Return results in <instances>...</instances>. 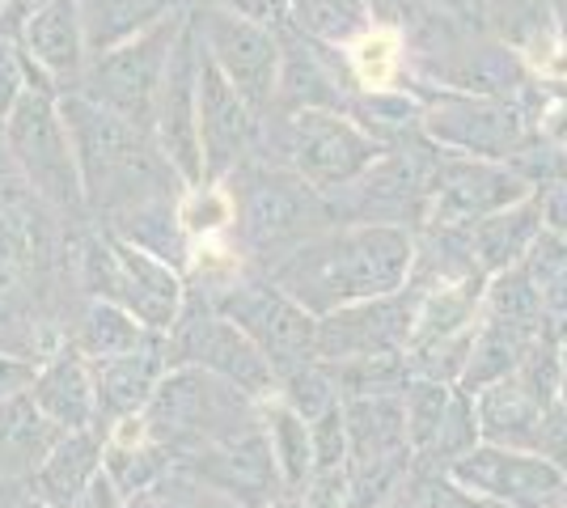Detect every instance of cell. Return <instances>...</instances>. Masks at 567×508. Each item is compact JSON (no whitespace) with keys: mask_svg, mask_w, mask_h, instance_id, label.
I'll return each mask as SVG.
<instances>
[{"mask_svg":"<svg viewBox=\"0 0 567 508\" xmlns=\"http://www.w3.org/2000/svg\"><path fill=\"white\" fill-rule=\"evenodd\" d=\"M543 73H550V76H567V48H564V55H555V60H546V64H543Z\"/></svg>","mask_w":567,"mask_h":508,"instance_id":"3","label":"cell"},{"mask_svg":"<svg viewBox=\"0 0 567 508\" xmlns=\"http://www.w3.org/2000/svg\"><path fill=\"white\" fill-rule=\"evenodd\" d=\"M132 440H141V424L136 419H127V428L118 433V445H132Z\"/></svg>","mask_w":567,"mask_h":508,"instance_id":"4","label":"cell"},{"mask_svg":"<svg viewBox=\"0 0 567 508\" xmlns=\"http://www.w3.org/2000/svg\"><path fill=\"white\" fill-rule=\"evenodd\" d=\"M229 220V204H225V195H195L187 208H183V225H187L190 234H199V229H216V225H225Z\"/></svg>","mask_w":567,"mask_h":508,"instance_id":"2","label":"cell"},{"mask_svg":"<svg viewBox=\"0 0 567 508\" xmlns=\"http://www.w3.org/2000/svg\"><path fill=\"white\" fill-rule=\"evenodd\" d=\"M352 64L360 85H369V90L390 85L394 69H399V34L394 30H369L352 48Z\"/></svg>","mask_w":567,"mask_h":508,"instance_id":"1","label":"cell"}]
</instances>
